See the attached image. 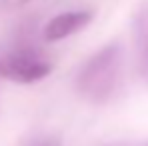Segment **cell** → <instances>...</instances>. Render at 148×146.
Here are the masks:
<instances>
[{
  "label": "cell",
  "instance_id": "cell-3",
  "mask_svg": "<svg viewBox=\"0 0 148 146\" xmlns=\"http://www.w3.org/2000/svg\"><path fill=\"white\" fill-rule=\"evenodd\" d=\"M92 20V12L90 10H70V12H62L54 18H50V22L44 26V38L48 42H58L64 40L68 36L76 34L78 30H82L84 26Z\"/></svg>",
  "mask_w": 148,
  "mask_h": 146
},
{
  "label": "cell",
  "instance_id": "cell-4",
  "mask_svg": "<svg viewBox=\"0 0 148 146\" xmlns=\"http://www.w3.org/2000/svg\"><path fill=\"white\" fill-rule=\"evenodd\" d=\"M132 36L136 50V68L148 84V0L142 2L132 16Z\"/></svg>",
  "mask_w": 148,
  "mask_h": 146
},
{
  "label": "cell",
  "instance_id": "cell-5",
  "mask_svg": "<svg viewBox=\"0 0 148 146\" xmlns=\"http://www.w3.org/2000/svg\"><path fill=\"white\" fill-rule=\"evenodd\" d=\"M32 0H0V10L2 12H14L24 8L26 4H30Z\"/></svg>",
  "mask_w": 148,
  "mask_h": 146
},
{
  "label": "cell",
  "instance_id": "cell-1",
  "mask_svg": "<svg viewBox=\"0 0 148 146\" xmlns=\"http://www.w3.org/2000/svg\"><path fill=\"white\" fill-rule=\"evenodd\" d=\"M124 52L120 42H108L96 50L76 74V92L92 104H104L116 94L122 80Z\"/></svg>",
  "mask_w": 148,
  "mask_h": 146
},
{
  "label": "cell",
  "instance_id": "cell-6",
  "mask_svg": "<svg viewBox=\"0 0 148 146\" xmlns=\"http://www.w3.org/2000/svg\"><path fill=\"white\" fill-rule=\"evenodd\" d=\"M32 146H62V142L56 138V136H46V138H40L36 140Z\"/></svg>",
  "mask_w": 148,
  "mask_h": 146
},
{
  "label": "cell",
  "instance_id": "cell-7",
  "mask_svg": "<svg viewBox=\"0 0 148 146\" xmlns=\"http://www.w3.org/2000/svg\"><path fill=\"white\" fill-rule=\"evenodd\" d=\"M114 146H128V144H114Z\"/></svg>",
  "mask_w": 148,
  "mask_h": 146
},
{
  "label": "cell",
  "instance_id": "cell-2",
  "mask_svg": "<svg viewBox=\"0 0 148 146\" xmlns=\"http://www.w3.org/2000/svg\"><path fill=\"white\" fill-rule=\"evenodd\" d=\"M52 72V64L46 56L30 42H16L6 52H0V78L18 82V84H32Z\"/></svg>",
  "mask_w": 148,
  "mask_h": 146
}]
</instances>
